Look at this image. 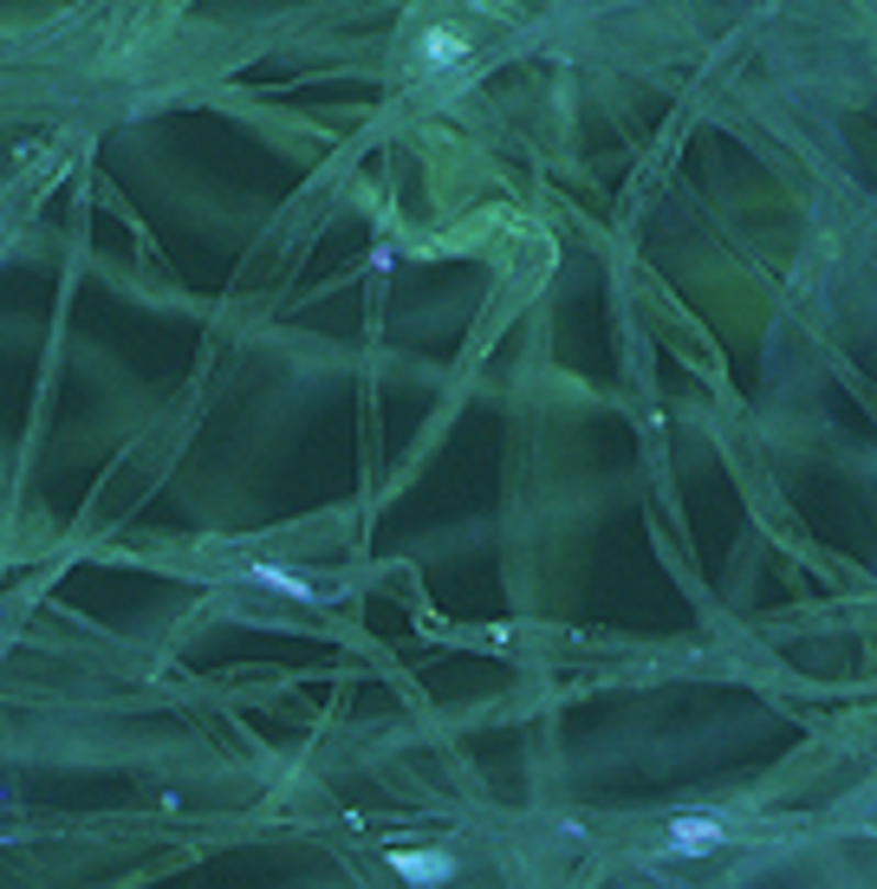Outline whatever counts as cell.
<instances>
[{"mask_svg": "<svg viewBox=\"0 0 877 889\" xmlns=\"http://www.w3.org/2000/svg\"><path fill=\"white\" fill-rule=\"evenodd\" d=\"M669 844H676L682 857H709V851H722V824L715 819H676L669 824Z\"/></svg>", "mask_w": 877, "mask_h": 889, "instance_id": "cell-1", "label": "cell"}, {"mask_svg": "<svg viewBox=\"0 0 877 889\" xmlns=\"http://www.w3.org/2000/svg\"><path fill=\"white\" fill-rule=\"evenodd\" d=\"M390 864L410 877V884H442V877H455V857H417V851H390Z\"/></svg>", "mask_w": 877, "mask_h": 889, "instance_id": "cell-2", "label": "cell"}, {"mask_svg": "<svg viewBox=\"0 0 877 889\" xmlns=\"http://www.w3.org/2000/svg\"><path fill=\"white\" fill-rule=\"evenodd\" d=\"M254 585H267V591H280V598H299V604H319V598H325L319 585L292 578V571H280V565H260V571H254Z\"/></svg>", "mask_w": 877, "mask_h": 889, "instance_id": "cell-3", "label": "cell"}, {"mask_svg": "<svg viewBox=\"0 0 877 889\" xmlns=\"http://www.w3.org/2000/svg\"><path fill=\"white\" fill-rule=\"evenodd\" d=\"M455 53H462V40H455V33H436V40H430V59H455Z\"/></svg>", "mask_w": 877, "mask_h": 889, "instance_id": "cell-4", "label": "cell"}]
</instances>
